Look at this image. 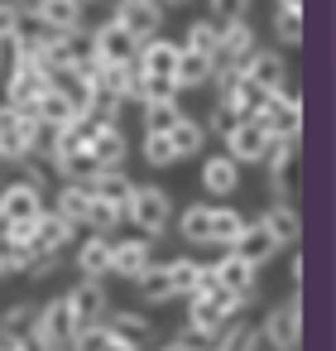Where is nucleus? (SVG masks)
Masks as SVG:
<instances>
[{"instance_id": "1", "label": "nucleus", "mask_w": 336, "mask_h": 351, "mask_svg": "<svg viewBox=\"0 0 336 351\" xmlns=\"http://www.w3.org/2000/svg\"><path fill=\"white\" fill-rule=\"evenodd\" d=\"M49 140H53V130H44L34 111L0 106V164L49 159Z\"/></svg>"}, {"instance_id": "2", "label": "nucleus", "mask_w": 336, "mask_h": 351, "mask_svg": "<svg viewBox=\"0 0 336 351\" xmlns=\"http://www.w3.org/2000/svg\"><path fill=\"white\" fill-rule=\"evenodd\" d=\"M77 337V322H73V308L68 298H53L44 308H34V327H29V341L34 351H68Z\"/></svg>"}, {"instance_id": "3", "label": "nucleus", "mask_w": 336, "mask_h": 351, "mask_svg": "<svg viewBox=\"0 0 336 351\" xmlns=\"http://www.w3.org/2000/svg\"><path fill=\"white\" fill-rule=\"evenodd\" d=\"M168 217H173V197L164 193V188H154V183H144V188H135V197H130V207H125V221L140 231V236H164L168 231Z\"/></svg>"}, {"instance_id": "4", "label": "nucleus", "mask_w": 336, "mask_h": 351, "mask_svg": "<svg viewBox=\"0 0 336 351\" xmlns=\"http://www.w3.org/2000/svg\"><path fill=\"white\" fill-rule=\"evenodd\" d=\"M49 87V73L39 58H10V73H5V106L15 111H34V101L44 97Z\"/></svg>"}, {"instance_id": "5", "label": "nucleus", "mask_w": 336, "mask_h": 351, "mask_svg": "<svg viewBox=\"0 0 336 351\" xmlns=\"http://www.w3.org/2000/svg\"><path fill=\"white\" fill-rule=\"evenodd\" d=\"M298 337H302V303L298 298L269 308V317L259 322V341H269V351H298Z\"/></svg>"}, {"instance_id": "6", "label": "nucleus", "mask_w": 336, "mask_h": 351, "mask_svg": "<svg viewBox=\"0 0 336 351\" xmlns=\"http://www.w3.org/2000/svg\"><path fill=\"white\" fill-rule=\"evenodd\" d=\"M135 44L144 39H159V25H164V5L159 0H116V15H111Z\"/></svg>"}, {"instance_id": "7", "label": "nucleus", "mask_w": 336, "mask_h": 351, "mask_svg": "<svg viewBox=\"0 0 336 351\" xmlns=\"http://www.w3.org/2000/svg\"><path fill=\"white\" fill-rule=\"evenodd\" d=\"M207 279H211L216 289L235 293V298H240V308H250V303H255V293H259V289H255V265H245L235 250H231V255H221V260L207 269Z\"/></svg>"}, {"instance_id": "8", "label": "nucleus", "mask_w": 336, "mask_h": 351, "mask_svg": "<svg viewBox=\"0 0 336 351\" xmlns=\"http://www.w3.org/2000/svg\"><path fill=\"white\" fill-rule=\"evenodd\" d=\"M34 116H39V125L44 130H68V125H77L82 121V106H77V97H68L63 87H44V97L34 101Z\"/></svg>"}, {"instance_id": "9", "label": "nucleus", "mask_w": 336, "mask_h": 351, "mask_svg": "<svg viewBox=\"0 0 336 351\" xmlns=\"http://www.w3.org/2000/svg\"><path fill=\"white\" fill-rule=\"evenodd\" d=\"M269 140H274V130H269L264 121H240V125L226 135V154H231L235 164H259L264 149H269Z\"/></svg>"}, {"instance_id": "10", "label": "nucleus", "mask_w": 336, "mask_h": 351, "mask_svg": "<svg viewBox=\"0 0 336 351\" xmlns=\"http://www.w3.org/2000/svg\"><path fill=\"white\" fill-rule=\"evenodd\" d=\"M68 308H73V322H77V332H82V327H96V322H106V313H111V298H106L101 279H82V284L68 293Z\"/></svg>"}, {"instance_id": "11", "label": "nucleus", "mask_w": 336, "mask_h": 351, "mask_svg": "<svg viewBox=\"0 0 336 351\" xmlns=\"http://www.w3.org/2000/svg\"><path fill=\"white\" fill-rule=\"evenodd\" d=\"M149 265H154V241H149V236L111 241V274H120V279H140Z\"/></svg>"}, {"instance_id": "12", "label": "nucleus", "mask_w": 336, "mask_h": 351, "mask_svg": "<svg viewBox=\"0 0 336 351\" xmlns=\"http://www.w3.org/2000/svg\"><path fill=\"white\" fill-rule=\"evenodd\" d=\"M255 121H264L274 135H298V130H302V101H298V92H293V87L274 92L269 106H264Z\"/></svg>"}, {"instance_id": "13", "label": "nucleus", "mask_w": 336, "mask_h": 351, "mask_svg": "<svg viewBox=\"0 0 336 351\" xmlns=\"http://www.w3.org/2000/svg\"><path fill=\"white\" fill-rule=\"evenodd\" d=\"M231 250H235L245 265H255V269H259V265H269V260L279 255V241L264 231V221H245V226H240V236L231 241Z\"/></svg>"}, {"instance_id": "14", "label": "nucleus", "mask_w": 336, "mask_h": 351, "mask_svg": "<svg viewBox=\"0 0 336 351\" xmlns=\"http://www.w3.org/2000/svg\"><path fill=\"white\" fill-rule=\"evenodd\" d=\"M135 39L116 25V20H106L96 34H92V53H96V63H135Z\"/></svg>"}, {"instance_id": "15", "label": "nucleus", "mask_w": 336, "mask_h": 351, "mask_svg": "<svg viewBox=\"0 0 336 351\" xmlns=\"http://www.w3.org/2000/svg\"><path fill=\"white\" fill-rule=\"evenodd\" d=\"M178 44L173 39H144L140 49H135V68L144 73V77H173V68H178Z\"/></svg>"}, {"instance_id": "16", "label": "nucleus", "mask_w": 336, "mask_h": 351, "mask_svg": "<svg viewBox=\"0 0 336 351\" xmlns=\"http://www.w3.org/2000/svg\"><path fill=\"white\" fill-rule=\"evenodd\" d=\"M125 130L120 125H92V135H87V154L96 159V169H120L125 164Z\"/></svg>"}, {"instance_id": "17", "label": "nucleus", "mask_w": 336, "mask_h": 351, "mask_svg": "<svg viewBox=\"0 0 336 351\" xmlns=\"http://www.w3.org/2000/svg\"><path fill=\"white\" fill-rule=\"evenodd\" d=\"M44 212V193L39 188H29V183H5L0 188V217H10V221H34Z\"/></svg>"}, {"instance_id": "18", "label": "nucleus", "mask_w": 336, "mask_h": 351, "mask_svg": "<svg viewBox=\"0 0 336 351\" xmlns=\"http://www.w3.org/2000/svg\"><path fill=\"white\" fill-rule=\"evenodd\" d=\"M240 77H250V82L264 87V92H283V53H274V49H255V53L240 63Z\"/></svg>"}, {"instance_id": "19", "label": "nucleus", "mask_w": 336, "mask_h": 351, "mask_svg": "<svg viewBox=\"0 0 336 351\" xmlns=\"http://www.w3.org/2000/svg\"><path fill=\"white\" fill-rule=\"evenodd\" d=\"M29 15H34L44 29H53V34H63V29H82V0H34Z\"/></svg>"}, {"instance_id": "20", "label": "nucleus", "mask_w": 336, "mask_h": 351, "mask_svg": "<svg viewBox=\"0 0 336 351\" xmlns=\"http://www.w3.org/2000/svg\"><path fill=\"white\" fill-rule=\"evenodd\" d=\"M202 188H207V197H231L240 188V164L231 154H211L202 164Z\"/></svg>"}, {"instance_id": "21", "label": "nucleus", "mask_w": 336, "mask_h": 351, "mask_svg": "<svg viewBox=\"0 0 336 351\" xmlns=\"http://www.w3.org/2000/svg\"><path fill=\"white\" fill-rule=\"evenodd\" d=\"M77 269H82V279H106L111 274V236H101V231H92L82 245H77Z\"/></svg>"}, {"instance_id": "22", "label": "nucleus", "mask_w": 336, "mask_h": 351, "mask_svg": "<svg viewBox=\"0 0 336 351\" xmlns=\"http://www.w3.org/2000/svg\"><path fill=\"white\" fill-rule=\"evenodd\" d=\"M73 231H77V226H68L58 212H49V207H44V212L34 217V236H29V245H34V250H68Z\"/></svg>"}, {"instance_id": "23", "label": "nucleus", "mask_w": 336, "mask_h": 351, "mask_svg": "<svg viewBox=\"0 0 336 351\" xmlns=\"http://www.w3.org/2000/svg\"><path fill=\"white\" fill-rule=\"evenodd\" d=\"M216 73V58H202V53H178V68H173V87L178 92H192V87H207Z\"/></svg>"}, {"instance_id": "24", "label": "nucleus", "mask_w": 336, "mask_h": 351, "mask_svg": "<svg viewBox=\"0 0 336 351\" xmlns=\"http://www.w3.org/2000/svg\"><path fill=\"white\" fill-rule=\"evenodd\" d=\"M87 188H92L96 197H106V202H116L120 212H125V207H130V197H135V183L125 178V169H96Z\"/></svg>"}, {"instance_id": "25", "label": "nucleus", "mask_w": 336, "mask_h": 351, "mask_svg": "<svg viewBox=\"0 0 336 351\" xmlns=\"http://www.w3.org/2000/svg\"><path fill=\"white\" fill-rule=\"evenodd\" d=\"M53 212H58L68 226H87V212H92V188H87V183H63V188H58Z\"/></svg>"}, {"instance_id": "26", "label": "nucleus", "mask_w": 336, "mask_h": 351, "mask_svg": "<svg viewBox=\"0 0 336 351\" xmlns=\"http://www.w3.org/2000/svg\"><path fill=\"white\" fill-rule=\"evenodd\" d=\"M250 53H255V29H250L245 20H240V25H226V29H221V53H216V63L240 68Z\"/></svg>"}, {"instance_id": "27", "label": "nucleus", "mask_w": 336, "mask_h": 351, "mask_svg": "<svg viewBox=\"0 0 336 351\" xmlns=\"http://www.w3.org/2000/svg\"><path fill=\"white\" fill-rule=\"evenodd\" d=\"M106 327H111V337L116 341H125V346H144L149 341V332H154V322L144 317V313H106Z\"/></svg>"}, {"instance_id": "28", "label": "nucleus", "mask_w": 336, "mask_h": 351, "mask_svg": "<svg viewBox=\"0 0 336 351\" xmlns=\"http://www.w3.org/2000/svg\"><path fill=\"white\" fill-rule=\"evenodd\" d=\"M221 29H226V25H216V20H192V25H188V39H183L178 49L202 53V58H216V53H221Z\"/></svg>"}, {"instance_id": "29", "label": "nucleus", "mask_w": 336, "mask_h": 351, "mask_svg": "<svg viewBox=\"0 0 336 351\" xmlns=\"http://www.w3.org/2000/svg\"><path fill=\"white\" fill-rule=\"evenodd\" d=\"M168 145H173V159H192V154H202V145H207V130H202V121H188V116H178V125L168 130Z\"/></svg>"}, {"instance_id": "30", "label": "nucleus", "mask_w": 336, "mask_h": 351, "mask_svg": "<svg viewBox=\"0 0 336 351\" xmlns=\"http://www.w3.org/2000/svg\"><path fill=\"white\" fill-rule=\"evenodd\" d=\"M259 221H264V231H269L279 245H293V241H298V207H293V202H274Z\"/></svg>"}, {"instance_id": "31", "label": "nucleus", "mask_w": 336, "mask_h": 351, "mask_svg": "<svg viewBox=\"0 0 336 351\" xmlns=\"http://www.w3.org/2000/svg\"><path fill=\"white\" fill-rule=\"evenodd\" d=\"M164 269H168V289H173V298H188V293L207 279V269H202L197 260H188V255H183V260H168Z\"/></svg>"}, {"instance_id": "32", "label": "nucleus", "mask_w": 336, "mask_h": 351, "mask_svg": "<svg viewBox=\"0 0 336 351\" xmlns=\"http://www.w3.org/2000/svg\"><path fill=\"white\" fill-rule=\"evenodd\" d=\"M178 231H183V241L207 245V241H211V207H207V202H192V207L178 217Z\"/></svg>"}, {"instance_id": "33", "label": "nucleus", "mask_w": 336, "mask_h": 351, "mask_svg": "<svg viewBox=\"0 0 336 351\" xmlns=\"http://www.w3.org/2000/svg\"><path fill=\"white\" fill-rule=\"evenodd\" d=\"M178 116H183L178 97L173 101H144V135H168L178 125Z\"/></svg>"}, {"instance_id": "34", "label": "nucleus", "mask_w": 336, "mask_h": 351, "mask_svg": "<svg viewBox=\"0 0 336 351\" xmlns=\"http://www.w3.org/2000/svg\"><path fill=\"white\" fill-rule=\"evenodd\" d=\"M240 226H245V217L235 207H211V241L207 245H226L231 250V241L240 236Z\"/></svg>"}, {"instance_id": "35", "label": "nucleus", "mask_w": 336, "mask_h": 351, "mask_svg": "<svg viewBox=\"0 0 336 351\" xmlns=\"http://www.w3.org/2000/svg\"><path fill=\"white\" fill-rule=\"evenodd\" d=\"M255 346H259V327H250V322H226L211 351H255Z\"/></svg>"}, {"instance_id": "36", "label": "nucleus", "mask_w": 336, "mask_h": 351, "mask_svg": "<svg viewBox=\"0 0 336 351\" xmlns=\"http://www.w3.org/2000/svg\"><path fill=\"white\" fill-rule=\"evenodd\" d=\"M135 284H140V298H144V303H168V298H173V289H168V269H164V265H149Z\"/></svg>"}, {"instance_id": "37", "label": "nucleus", "mask_w": 336, "mask_h": 351, "mask_svg": "<svg viewBox=\"0 0 336 351\" xmlns=\"http://www.w3.org/2000/svg\"><path fill=\"white\" fill-rule=\"evenodd\" d=\"M120 221H125V212H120L116 202H106V197H96V193H92V212H87V231H101V236H106V231H111V226H120Z\"/></svg>"}, {"instance_id": "38", "label": "nucleus", "mask_w": 336, "mask_h": 351, "mask_svg": "<svg viewBox=\"0 0 336 351\" xmlns=\"http://www.w3.org/2000/svg\"><path fill=\"white\" fill-rule=\"evenodd\" d=\"M274 34H279V44H288V49H298L302 44V10H274Z\"/></svg>"}, {"instance_id": "39", "label": "nucleus", "mask_w": 336, "mask_h": 351, "mask_svg": "<svg viewBox=\"0 0 336 351\" xmlns=\"http://www.w3.org/2000/svg\"><path fill=\"white\" fill-rule=\"evenodd\" d=\"M29 327H34V303H15L0 317V337H29Z\"/></svg>"}, {"instance_id": "40", "label": "nucleus", "mask_w": 336, "mask_h": 351, "mask_svg": "<svg viewBox=\"0 0 336 351\" xmlns=\"http://www.w3.org/2000/svg\"><path fill=\"white\" fill-rule=\"evenodd\" d=\"M173 97H178L173 77H144V73H140V82H135V101H173Z\"/></svg>"}, {"instance_id": "41", "label": "nucleus", "mask_w": 336, "mask_h": 351, "mask_svg": "<svg viewBox=\"0 0 336 351\" xmlns=\"http://www.w3.org/2000/svg\"><path fill=\"white\" fill-rule=\"evenodd\" d=\"M240 121H245V116H240L231 101H216V111L207 116V125H202V130H207V135H216V140H226V135H231Z\"/></svg>"}, {"instance_id": "42", "label": "nucleus", "mask_w": 336, "mask_h": 351, "mask_svg": "<svg viewBox=\"0 0 336 351\" xmlns=\"http://www.w3.org/2000/svg\"><path fill=\"white\" fill-rule=\"evenodd\" d=\"M207 10L216 25H240L250 15V0H207Z\"/></svg>"}, {"instance_id": "43", "label": "nucleus", "mask_w": 336, "mask_h": 351, "mask_svg": "<svg viewBox=\"0 0 336 351\" xmlns=\"http://www.w3.org/2000/svg\"><path fill=\"white\" fill-rule=\"evenodd\" d=\"M144 164H149V169H168V164H178L168 135H144Z\"/></svg>"}, {"instance_id": "44", "label": "nucleus", "mask_w": 336, "mask_h": 351, "mask_svg": "<svg viewBox=\"0 0 336 351\" xmlns=\"http://www.w3.org/2000/svg\"><path fill=\"white\" fill-rule=\"evenodd\" d=\"M34 265V245H10V250H0V269L5 274H29Z\"/></svg>"}, {"instance_id": "45", "label": "nucleus", "mask_w": 336, "mask_h": 351, "mask_svg": "<svg viewBox=\"0 0 336 351\" xmlns=\"http://www.w3.org/2000/svg\"><path fill=\"white\" fill-rule=\"evenodd\" d=\"M20 20H25V5H15V0H0V44H10V39H15Z\"/></svg>"}, {"instance_id": "46", "label": "nucleus", "mask_w": 336, "mask_h": 351, "mask_svg": "<svg viewBox=\"0 0 336 351\" xmlns=\"http://www.w3.org/2000/svg\"><path fill=\"white\" fill-rule=\"evenodd\" d=\"M159 351H207V346H197L192 337H178V341H164Z\"/></svg>"}, {"instance_id": "47", "label": "nucleus", "mask_w": 336, "mask_h": 351, "mask_svg": "<svg viewBox=\"0 0 336 351\" xmlns=\"http://www.w3.org/2000/svg\"><path fill=\"white\" fill-rule=\"evenodd\" d=\"M5 63H10V44H0V73H5Z\"/></svg>"}, {"instance_id": "48", "label": "nucleus", "mask_w": 336, "mask_h": 351, "mask_svg": "<svg viewBox=\"0 0 336 351\" xmlns=\"http://www.w3.org/2000/svg\"><path fill=\"white\" fill-rule=\"evenodd\" d=\"M279 5H283V10H302V0H279Z\"/></svg>"}, {"instance_id": "49", "label": "nucleus", "mask_w": 336, "mask_h": 351, "mask_svg": "<svg viewBox=\"0 0 336 351\" xmlns=\"http://www.w3.org/2000/svg\"><path fill=\"white\" fill-rule=\"evenodd\" d=\"M159 5H188V0H159Z\"/></svg>"}, {"instance_id": "50", "label": "nucleus", "mask_w": 336, "mask_h": 351, "mask_svg": "<svg viewBox=\"0 0 336 351\" xmlns=\"http://www.w3.org/2000/svg\"><path fill=\"white\" fill-rule=\"evenodd\" d=\"M0 351H10V341H5V346H0Z\"/></svg>"}, {"instance_id": "51", "label": "nucleus", "mask_w": 336, "mask_h": 351, "mask_svg": "<svg viewBox=\"0 0 336 351\" xmlns=\"http://www.w3.org/2000/svg\"><path fill=\"white\" fill-rule=\"evenodd\" d=\"M15 5H25V0H15Z\"/></svg>"}, {"instance_id": "52", "label": "nucleus", "mask_w": 336, "mask_h": 351, "mask_svg": "<svg viewBox=\"0 0 336 351\" xmlns=\"http://www.w3.org/2000/svg\"><path fill=\"white\" fill-rule=\"evenodd\" d=\"M82 5H92V0H82Z\"/></svg>"}, {"instance_id": "53", "label": "nucleus", "mask_w": 336, "mask_h": 351, "mask_svg": "<svg viewBox=\"0 0 336 351\" xmlns=\"http://www.w3.org/2000/svg\"><path fill=\"white\" fill-rule=\"evenodd\" d=\"M0 279H5V269H0Z\"/></svg>"}]
</instances>
